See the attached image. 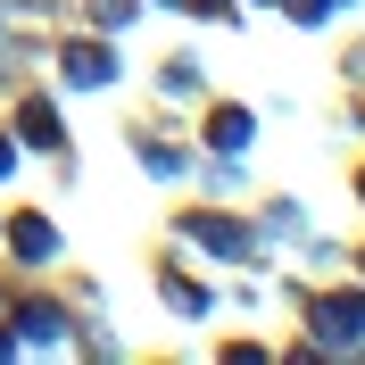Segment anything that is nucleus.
Segmentation results:
<instances>
[{"label": "nucleus", "mask_w": 365, "mask_h": 365, "mask_svg": "<svg viewBox=\"0 0 365 365\" xmlns=\"http://www.w3.org/2000/svg\"><path fill=\"white\" fill-rule=\"evenodd\" d=\"M67 75H83V83H100V75H108V58H100V50H67Z\"/></svg>", "instance_id": "obj_1"}]
</instances>
